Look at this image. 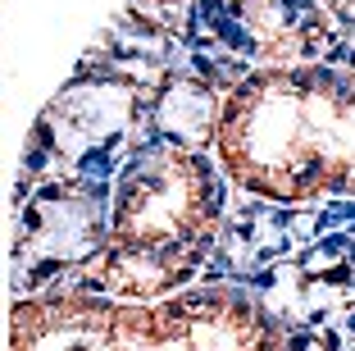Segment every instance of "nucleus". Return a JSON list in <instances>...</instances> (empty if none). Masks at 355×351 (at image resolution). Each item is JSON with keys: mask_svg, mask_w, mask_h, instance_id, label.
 <instances>
[{"mask_svg": "<svg viewBox=\"0 0 355 351\" xmlns=\"http://www.w3.org/2000/svg\"><path fill=\"white\" fill-rule=\"evenodd\" d=\"M110 351H287L278 320L237 288H182L164 301H119Z\"/></svg>", "mask_w": 355, "mask_h": 351, "instance_id": "obj_3", "label": "nucleus"}, {"mask_svg": "<svg viewBox=\"0 0 355 351\" xmlns=\"http://www.w3.org/2000/svg\"><path fill=\"white\" fill-rule=\"evenodd\" d=\"M219 169L251 197L305 206L355 197V69H260L241 78L214 124Z\"/></svg>", "mask_w": 355, "mask_h": 351, "instance_id": "obj_1", "label": "nucleus"}, {"mask_svg": "<svg viewBox=\"0 0 355 351\" xmlns=\"http://www.w3.org/2000/svg\"><path fill=\"white\" fill-rule=\"evenodd\" d=\"M223 219V178L200 151L150 142L123 165L110 201V242L141 251L209 247Z\"/></svg>", "mask_w": 355, "mask_h": 351, "instance_id": "obj_2", "label": "nucleus"}, {"mask_svg": "<svg viewBox=\"0 0 355 351\" xmlns=\"http://www.w3.org/2000/svg\"><path fill=\"white\" fill-rule=\"evenodd\" d=\"M228 28L269 69H296L328 46V19L310 0H232Z\"/></svg>", "mask_w": 355, "mask_h": 351, "instance_id": "obj_4", "label": "nucleus"}]
</instances>
